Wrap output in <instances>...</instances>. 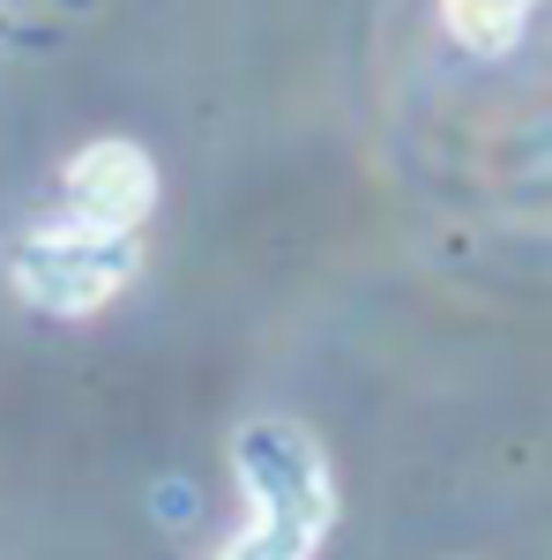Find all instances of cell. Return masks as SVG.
Returning a JSON list of instances; mask_svg holds the SVG:
<instances>
[{
    "label": "cell",
    "instance_id": "cell-4",
    "mask_svg": "<svg viewBox=\"0 0 552 560\" xmlns=\"http://www.w3.org/2000/svg\"><path fill=\"white\" fill-rule=\"evenodd\" d=\"M530 8L538 0H441V31L463 45V52H478V60H501V52L522 45Z\"/></svg>",
    "mask_w": 552,
    "mask_h": 560
},
{
    "label": "cell",
    "instance_id": "cell-5",
    "mask_svg": "<svg viewBox=\"0 0 552 560\" xmlns=\"http://www.w3.org/2000/svg\"><path fill=\"white\" fill-rule=\"evenodd\" d=\"M216 560H292V553H284L277 538H261L255 523H247V530H239V538H232V546H224V553H216Z\"/></svg>",
    "mask_w": 552,
    "mask_h": 560
},
{
    "label": "cell",
    "instance_id": "cell-2",
    "mask_svg": "<svg viewBox=\"0 0 552 560\" xmlns=\"http://www.w3.org/2000/svg\"><path fill=\"white\" fill-rule=\"evenodd\" d=\"M134 277H142V232H97L83 217H45L8 247V292L52 322H83L113 306Z\"/></svg>",
    "mask_w": 552,
    "mask_h": 560
},
{
    "label": "cell",
    "instance_id": "cell-3",
    "mask_svg": "<svg viewBox=\"0 0 552 560\" xmlns=\"http://www.w3.org/2000/svg\"><path fill=\"white\" fill-rule=\"evenodd\" d=\"M60 195H68V217H83L97 232H142L150 210H157V158L128 142V135H97L68 158L60 173Z\"/></svg>",
    "mask_w": 552,
    "mask_h": 560
},
{
    "label": "cell",
    "instance_id": "cell-1",
    "mask_svg": "<svg viewBox=\"0 0 552 560\" xmlns=\"http://www.w3.org/2000/svg\"><path fill=\"white\" fill-rule=\"evenodd\" d=\"M232 478L247 493V523L261 538H277L292 560L321 553V538L337 523V478H329L321 441L298 419H277V411L247 419L232 433Z\"/></svg>",
    "mask_w": 552,
    "mask_h": 560
}]
</instances>
